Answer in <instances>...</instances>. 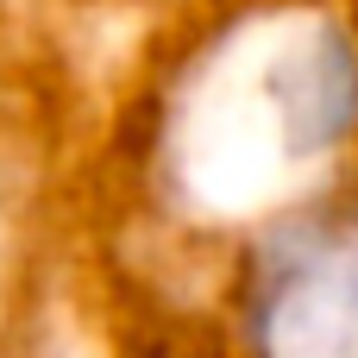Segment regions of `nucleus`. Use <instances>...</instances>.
<instances>
[{
    "instance_id": "obj_2",
    "label": "nucleus",
    "mask_w": 358,
    "mask_h": 358,
    "mask_svg": "<svg viewBox=\"0 0 358 358\" xmlns=\"http://www.w3.org/2000/svg\"><path fill=\"white\" fill-rule=\"evenodd\" d=\"M358 120V57L340 31L302 38L277 69V126L289 151H321Z\"/></svg>"
},
{
    "instance_id": "obj_1",
    "label": "nucleus",
    "mask_w": 358,
    "mask_h": 358,
    "mask_svg": "<svg viewBox=\"0 0 358 358\" xmlns=\"http://www.w3.org/2000/svg\"><path fill=\"white\" fill-rule=\"evenodd\" d=\"M258 358H358V214L283 233L252 289Z\"/></svg>"
}]
</instances>
